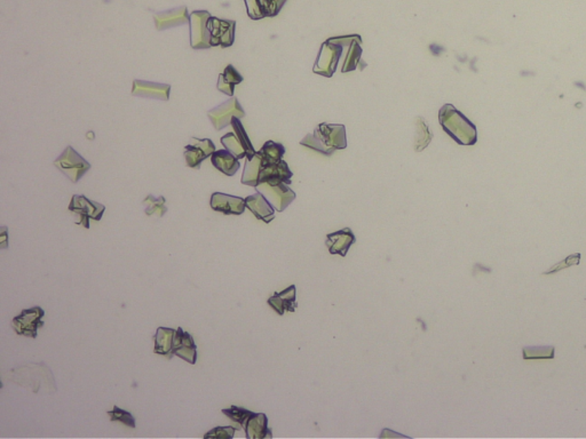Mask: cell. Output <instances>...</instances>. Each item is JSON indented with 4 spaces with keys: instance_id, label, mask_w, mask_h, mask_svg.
I'll list each match as a JSON object with an SVG mask.
<instances>
[{
    "instance_id": "obj_1",
    "label": "cell",
    "mask_w": 586,
    "mask_h": 439,
    "mask_svg": "<svg viewBox=\"0 0 586 439\" xmlns=\"http://www.w3.org/2000/svg\"><path fill=\"white\" fill-rule=\"evenodd\" d=\"M300 144L331 156L334 151L347 148L346 127L338 124H320L313 134H307L300 141Z\"/></svg>"
},
{
    "instance_id": "obj_2",
    "label": "cell",
    "mask_w": 586,
    "mask_h": 439,
    "mask_svg": "<svg viewBox=\"0 0 586 439\" xmlns=\"http://www.w3.org/2000/svg\"><path fill=\"white\" fill-rule=\"evenodd\" d=\"M439 122L443 131L460 146L477 144V127L453 104H444L440 109Z\"/></svg>"
},
{
    "instance_id": "obj_3",
    "label": "cell",
    "mask_w": 586,
    "mask_h": 439,
    "mask_svg": "<svg viewBox=\"0 0 586 439\" xmlns=\"http://www.w3.org/2000/svg\"><path fill=\"white\" fill-rule=\"evenodd\" d=\"M230 125L232 132L221 137L222 146L239 159H242L244 157H246V159H251L257 151L253 148L241 120L239 118H234Z\"/></svg>"
},
{
    "instance_id": "obj_4",
    "label": "cell",
    "mask_w": 586,
    "mask_h": 439,
    "mask_svg": "<svg viewBox=\"0 0 586 439\" xmlns=\"http://www.w3.org/2000/svg\"><path fill=\"white\" fill-rule=\"evenodd\" d=\"M54 165L74 183H77L91 168L89 161H86L70 146H67L65 151L61 153V156L55 160Z\"/></svg>"
},
{
    "instance_id": "obj_5",
    "label": "cell",
    "mask_w": 586,
    "mask_h": 439,
    "mask_svg": "<svg viewBox=\"0 0 586 439\" xmlns=\"http://www.w3.org/2000/svg\"><path fill=\"white\" fill-rule=\"evenodd\" d=\"M343 52H344V47L341 45L327 39L321 46L320 53L317 55L316 61L314 65V74L331 78L336 72Z\"/></svg>"
},
{
    "instance_id": "obj_6",
    "label": "cell",
    "mask_w": 586,
    "mask_h": 439,
    "mask_svg": "<svg viewBox=\"0 0 586 439\" xmlns=\"http://www.w3.org/2000/svg\"><path fill=\"white\" fill-rule=\"evenodd\" d=\"M44 316L45 311L41 309V306L24 309L22 310V313L19 316L14 317L12 326H13L15 333L19 334V335L36 339L38 335V330L44 326L45 323L43 320Z\"/></svg>"
},
{
    "instance_id": "obj_7",
    "label": "cell",
    "mask_w": 586,
    "mask_h": 439,
    "mask_svg": "<svg viewBox=\"0 0 586 439\" xmlns=\"http://www.w3.org/2000/svg\"><path fill=\"white\" fill-rule=\"evenodd\" d=\"M69 211L77 213L80 216V221L76 222L77 225H83L84 228H89V220L100 221L102 218L103 213L106 211L105 205L99 204L96 201H91L85 196L75 194L72 196V201L69 205Z\"/></svg>"
},
{
    "instance_id": "obj_8",
    "label": "cell",
    "mask_w": 586,
    "mask_h": 439,
    "mask_svg": "<svg viewBox=\"0 0 586 439\" xmlns=\"http://www.w3.org/2000/svg\"><path fill=\"white\" fill-rule=\"evenodd\" d=\"M210 13L206 10H197L189 16L191 23V45L194 49H206L212 47L211 34L208 23Z\"/></svg>"
},
{
    "instance_id": "obj_9",
    "label": "cell",
    "mask_w": 586,
    "mask_h": 439,
    "mask_svg": "<svg viewBox=\"0 0 586 439\" xmlns=\"http://www.w3.org/2000/svg\"><path fill=\"white\" fill-rule=\"evenodd\" d=\"M256 189L258 192H261L266 197L267 201H270L274 208H276V211L279 212H283L296 199V194L291 190L285 182H279V183L263 182L258 184Z\"/></svg>"
},
{
    "instance_id": "obj_10",
    "label": "cell",
    "mask_w": 586,
    "mask_h": 439,
    "mask_svg": "<svg viewBox=\"0 0 586 439\" xmlns=\"http://www.w3.org/2000/svg\"><path fill=\"white\" fill-rule=\"evenodd\" d=\"M208 116L215 130L220 131L230 125L234 118L241 120L246 116V111L239 104V100L232 98L220 106H215V109L210 110Z\"/></svg>"
},
{
    "instance_id": "obj_11",
    "label": "cell",
    "mask_w": 586,
    "mask_h": 439,
    "mask_svg": "<svg viewBox=\"0 0 586 439\" xmlns=\"http://www.w3.org/2000/svg\"><path fill=\"white\" fill-rule=\"evenodd\" d=\"M211 34V46L230 47L235 41V21L220 20L218 17H210L208 23Z\"/></svg>"
},
{
    "instance_id": "obj_12",
    "label": "cell",
    "mask_w": 586,
    "mask_h": 439,
    "mask_svg": "<svg viewBox=\"0 0 586 439\" xmlns=\"http://www.w3.org/2000/svg\"><path fill=\"white\" fill-rule=\"evenodd\" d=\"M330 41L341 45L344 48H347L341 72L346 74V72L354 71L355 69L358 68V65L362 63L361 37L358 34H351V36L330 38Z\"/></svg>"
},
{
    "instance_id": "obj_13",
    "label": "cell",
    "mask_w": 586,
    "mask_h": 439,
    "mask_svg": "<svg viewBox=\"0 0 586 439\" xmlns=\"http://www.w3.org/2000/svg\"><path fill=\"white\" fill-rule=\"evenodd\" d=\"M195 144H188L184 148V158L187 166L191 168H199L201 164L206 158L211 157L215 151V146L210 139H196L194 137Z\"/></svg>"
},
{
    "instance_id": "obj_14",
    "label": "cell",
    "mask_w": 586,
    "mask_h": 439,
    "mask_svg": "<svg viewBox=\"0 0 586 439\" xmlns=\"http://www.w3.org/2000/svg\"><path fill=\"white\" fill-rule=\"evenodd\" d=\"M211 208L226 215H241L246 211V199L222 192H213L210 201Z\"/></svg>"
},
{
    "instance_id": "obj_15",
    "label": "cell",
    "mask_w": 586,
    "mask_h": 439,
    "mask_svg": "<svg viewBox=\"0 0 586 439\" xmlns=\"http://www.w3.org/2000/svg\"><path fill=\"white\" fill-rule=\"evenodd\" d=\"M194 339L191 334L182 330L179 327L177 330V333L174 335L173 340V354L177 357L188 361L189 364L194 365L197 359V349H196Z\"/></svg>"
},
{
    "instance_id": "obj_16",
    "label": "cell",
    "mask_w": 586,
    "mask_h": 439,
    "mask_svg": "<svg viewBox=\"0 0 586 439\" xmlns=\"http://www.w3.org/2000/svg\"><path fill=\"white\" fill-rule=\"evenodd\" d=\"M355 242L356 238L353 232L349 228H345L334 234H329L327 236L325 244L331 254L346 256L348 249H351V246L355 244Z\"/></svg>"
},
{
    "instance_id": "obj_17",
    "label": "cell",
    "mask_w": 586,
    "mask_h": 439,
    "mask_svg": "<svg viewBox=\"0 0 586 439\" xmlns=\"http://www.w3.org/2000/svg\"><path fill=\"white\" fill-rule=\"evenodd\" d=\"M170 89L171 86L165 85V84L134 80L132 94L135 96H144V98L167 101L170 98Z\"/></svg>"
},
{
    "instance_id": "obj_18",
    "label": "cell",
    "mask_w": 586,
    "mask_h": 439,
    "mask_svg": "<svg viewBox=\"0 0 586 439\" xmlns=\"http://www.w3.org/2000/svg\"><path fill=\"white\" fill-rule=\"evenodd\" d=\"M292 177L293 173L289 168V165L282 159L279 163L263 167L261 173H260L259 183H263V182H268V183L285 182V183L290 184L291 177Z\"/></svg>"
},
{
    "instance_id": "obj_19",
    "label": "cell",
    "mask_w": 586,
    "mask_h": 439,
    "mask_svg": "<svg viewBox=\"0 0 586 439\" xmlns=\"http://www.w3.org/2000/svg\"><path fill=\"white\" fill-rule=\"evenodd\" d=\"M246 207L256 215L257 218L263 220L266 223H270L275 218V211L273 205L267 201L266 197L261 192L252 194L246 198Z\"/></svg>"
},
{
    "instance_id": "obj_20",
    "label": "cell",
    "mask_w": 586,
    "mask_h": 439,
    "mask_svg": "<svg viewBox=\"0 0 586 439\" xmlns=\"http://www.w3.org/2000/svg\"><path fill=\"white\" fill-rule=\"evenodd\" d=\"M268 304L276 311L279 315L283 316L285 311L294 313L296 308V290L294 285L287 287L283 292L275 293L268 299Z\"/></svg>"
},
{
    "instance_id": "obj_21",
    "label": "cell",
    "mask_w": 586,
    "mask_h": 439,
    "mask_svg": "<svg viewBox=\"0 0 586 439\" xmlns=\"http://www.w3.org/2000/svg\"><path fill=\"white\" fill-rule=\"evenodd\" d=\"M211 161L217 170H220L227 177L235 175L236 172L239 170V158H236L228 150H215L211 156Z\"/></svg>"
},
{
    "instance_id": "obj_22",
    "label": "cell",
    "mask_w": 586,
    "mask_h": 439,
    "mask_svg": "<svg viewBox=\"0 0 586 439\" xmlns=\"http://www.w3.org/2000/svg\"><path fill=\"white\" fill-rule=\"evenodd\" d=\"M177 333V330L169 328V327H160L156 330V334L153 337L155 340V349L153 352L157 354L165 356L167 359H171L173 357V340L174 335Z\"/></svg>"
},
{
    "instance_id": "obj_23",
    "label": "cell",
    "mask_w": 586,
    "mask_h": 439,
    "mask_svg": "<svg viewBox=\"0 0 586 439\" xmlns=\"http://www.w3.org/2000/svg\"><path fill=\"white\" fill-rule=\"evenodd\" d=\"M246 437L249 439H263L272 437V433L268 429V419L263 413H254L246 423Z\"/></svg>"
},
{
    "instance_id": "obj_24",
    "label": "cell",
    "mask_w": 586,
    "mask_h": 439,
    "mask_svg": "<svg viewBox=\"0 0 586 439\" xmlns=\"http://www.w3.org/2000/svg\"><path fill=\"white\" fill-rule=\"evenodd\" d=\"M242 82V75L234 68V65H229L226 67L224 72L219 76L217 89L220 92L226 94V95L232 96L234 95V91H235L236 86Z\"/></svg>"
},
{
    "instance_id": "obj_25",
    "label": "cell",
    "mask_w": 586,
    "mask_h": 439,
    "mask_svg": "<svg viewBox=\"0 0 586 439\" xmlns=\"http://www.w3.org/2000/svg\"><path fill=\"white\" fill-rule=\"evenodd\" d=\"M263 167V159L259 153L257 151L256 155L251 159H246L242 175V183L256 188L259 184L260 173Z\"/></svg>"
},
{
    "instance_id": "obj_26",
    "label": "cell",
    "mask_w": 586,
    "mask_h": 439,
    "mask_svg": "<svg viewBox=\"0 0 586 439\" xmlns=\"http://www.w3.org/2000/svg\"><path fill=\"white\" fill-rule=\"evenodd\" d=\"M258 153L261 156L263 165L265 167L281 161L285 153V148L283 144H276L274 141H267Z\"/></svg>"
},
{
    "instance_id": "obj_27",
    "label": "cell",
    "mask_w": 586,
    "mask_h": 439,
    "mask_svg": "<svg viewBox=\"0 0 586 439\" xmlns=\"http://www.w3.org/2000/svg\"><path fill=\"white\" fill-rule=\"evenodd\" d=\"M187 21H189V17L187 15V10L184 7L175 10V12L172 10V16L169 17V19L162 16L160 14L155 16V22H156V27L158 30H164V29L173 27V25L186 23Z\"/></svg>"
},
{
    "instance_id": "obj_28",
    "label": "cell",
    "mask_w": 586,
    "mask_h": 439,
    "mask_svg": "<svg viewBox=\"0 0 586 439\" xmlns=\"http://www.w3.org/2000/svg\"><path fill=\"white\" fill-rule=\"evenodd\" d=\"M416 125L417 133L416 141H415V151L420 153V151H423L431 144V141L433 139V134H432L430 128H428L426 122L422 117H420L416 120Z\"/></svg>"
},
{
    "instance_id": "obj_29",
    "label": "cell",
    "mask_w": 586,
    "mask_h": 439,
    "mask_svg": "<svg viewBox=\"0 0 586 439\" xmlns=\"http://www.w3.org/2000/svg\"><path fill=\"white\" fill-rule=\"evenodd\" d=\"M554 347L553 346H544V347H525L523 348V359H553L554 358Z\"/></svg>"
},
{
    "instance_id": "obj_30",
    "label": "cell",
    "mask_w": 586,
    "mask_h": 439,
    "mask_svg": "<svg viewBox=\"0 0 586 439\" xmlns=\"http://www.w3.org/2000/svg\"><path fill=\"white\" fill-rule=\"evenodd\" d=\"M222 413L226 416H228L232 423H237L239 429L241 428H246V423L249 421L250 418L254 414V413L251 412L249 409L237 407V406H232L229 409H222Z\"/></svg>"
},
{
    "instance_id": "obj_31",
    "label": "cell",
    "mask_w": 586,
    "mask_h": 439,
    "mask_svg": "<svg viewBox=\"0 0 586 439\" xmlns=\"http://www.w3.org/2000/svg\"><path fill=\"white\" fill-rule=\"evenodd\" d=\"M165 198L163 196L160 197H153V194H149L144 201V205L146 206V214L148 216L156 213L160 218L164 216L167 212L166 206H165Z\"/></svg>"
},
{
    "instance_id": "obj_32",
    "label": "cell",
    "mask_w": 586,
    "mask_h": 439,
    "mask_svg": "<svg viewBox=\"0 0 586 439\" xmlns=\"http://www.w3.org/2000/svg\"><path fill=\"white\" fill-rule=\"evenodd\" d=\"M248 15L252 20H261L266 15V0H246Z\"/></svg>"
},
{
    "instance_id": "obj_33",
    "label": "cell",
    "mask_w": 586,
    "mask_h": 439,
    "mask_svg": "<svg viewBox=\"0 0 586 439\" xmlns=\"http://www.w3.org/2000/svg\"><path fill=\"white\" fill-rule=\"evenodd\" d=\"M108 414H109L110 420L113 423L118 421V423H122L125 426L130 427V428H135V419H134V416L130 412L120 409L118 406H113V411H109Z\"/></svg>"
},
{
    "instance_id": "obj_34",
    "label": "cell",
    "mask_w": 586,
    "mask_h": 439,
    "mask_svg": "<svg viewBox=\"0 0 586 439\" xmlns=\"http://www.w3.org/2000/svg\"><path fill=\"white\" fill-rule=\"evenodd\" d=\"M580 261V253H575L573 256H567L566 259L563 260L561 262L556 263V266H553L551 269L547 270L543 275H552V273H558L560 270L566 269L569 267L577 266Z\"/></svg>"
},
{
    "instance_id": "obj_35",
    "label": "cell",
    "mask_w": 586,
    "mask_h": 439,
    "mask_svg": "<svg viewBox=\"0 0 586 439\" xmlns=\"http://www.w3.org/2000/svg\"><path fill=\"white\" fill-rule=\"evenodd\" d=\"M236 430L237 428L235 427H217L208 434H205L204 438L232 439Z\"/></svg>"
},
{
    "instance_id": "obj_36",
    "label": "cell",
    "mask_w": 586,
    "mask_h": 439,
    "mask_svg": "<svg viewBox=\"0 0 586 439\" xmlns=\"http://www.w3.org/2000/svg\"><path fill=\"white\" fill-rule=\"evenodd\" d=\"M285 3L287 0H266L267 17L276 16Z\"/></svg>"
},
{
    "instance_id": "obj_37",
    "label": "cell",
    "mask_w": 586,
    "mask_h": 439,
    "mask_svg": "<svg viewBox=\"0 0 586 439\" xmlns=\"http://www.w3.org/2000/svg\"><path fill=\"white\" fill-rule=\"evenodd\" d=\"M8 234H7L6 227H1V232H0V247L3 249H6L8 247Z\"/></svg>"
}]
</instances>
